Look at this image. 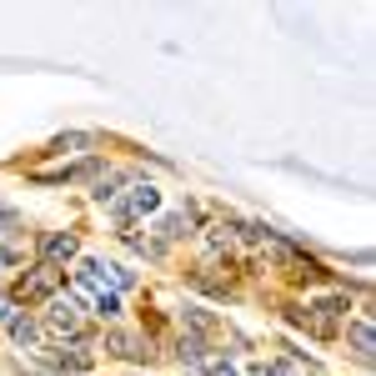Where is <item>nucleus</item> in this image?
<instances>
[{"label":"nucleus","mask_w":376,"mask_h":376,"mask_svg":"<svg viewBox=\"0 0 376 376\" xmlns=\"http://www.w3.org/2000/svg\"><path fill=\"white\" fill-rule=\"evenodd\" d=\"M131 206H136V211H155V191H136Z\"/></svg>","instance_id":"nucleus-2"},{"label":"nucleus","mask_w":376,"mask_h":376,"mask_svg":"<svg viewBox=\"0 0 376 376\" xmlns=\"http://www.w3.org/2000/svg\"><path fill=\"white\" fill-rule=\"evenodd\" d=\"M71 251H76L71 236H50V241H45V256H50V261H61V256H71Z\"/></svg>","instance_id":"nucleus-1"},{"label":"nucleus","mask_w":376,"mask_h":376,"mask_svg":"<svg viewBox=\"0 0 376 376\" xmlns=\"http://www.w3.org/2000/svg\"><path fill=\"white\" fill-rule=\"evenodd\" d=\"M211 376H236V371H231V366H216V371H211Z\"/></svg>","instance_id":"nucleus-3"}]
</instances>
